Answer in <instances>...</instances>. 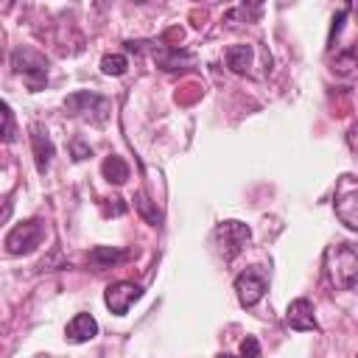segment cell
Returning <instances> with one entry per match:
<instances>
[{"label": "cell", "instance_id": "obj_11", "mask_svg": "<svg viewBox=\"0 0 358 358\" xmlns=\"http://www.w3.org/2000/svg\"><path fill=\"white\" fill-rule=\"evenodd\" d=\"M129 257V252H123V249H115V246H95L92 252H90V266L92 268H109V266H115V263H120V260H126Z\"/></svg>", "mask_w": 358, "mask_h": 358}, {"label": "cell", "instance_id": "obj_17", "mask_svg": "<svg viewBox=\"0 0 358 358\" xmlns=\"http://www.w3.org/2000/svg\"><path fill=\"white\" fill-rule=\"evenodd\" d=\"M182 62H190V56H187V53H179V50H171V53L157 56V64H159L162 70H176Z\"/></svg>", "mask_w": 358, "mask_h": 358}, {"label": "cell", "instance_id": "obj_8", "mask_svg": "<svg viewBox=\"0 0 358 358\" xmlns=\"http://www.w3.org/2000/svg\"><path fill=\"white\" fill-rule=\"evenodd\" d=\"M285 324L291 330H299V333H308V330H319L316 319H313V305L308 299H294L285 310Z\"/></svg>", "mask_w": 358, "mask_h": 358}, {"label": "cell", "instance_id": "obj_22", "mask_svg": "<svg viewBox=\"0 0 358 358\" xmlns=\"http://www.w3.org/2000/svg\"><path fill=\"white\" fill-rule=\"evenodd\" d=\"M218 358H235V355H227V352H224V355H218Z\"/></svg>", "mask_w": 358, "mask_h": 358}, {"label": "cell", "instance_id": "obj_18", "mask_svg": "<svg viewBox=\"0 0 358 358\" xmlns=\"http://www.w3.org/2000/svg\"><path fill=\"white\" fill-rule=\"evenodd\" d=\"M241 358H260V341L255 336H246L241 341Z\"/></svg>", "mask_w": 358, "mask_h": 358}, {"label": "cell", "instance_id": "obj_5", "mask_svg": "<svg viewBox=\"0 0 358 358\" xmlns=\"http://www.w3.org/2000/svg\"><path fill=\"white\" fill-rule=\"evenodd\" d=\"M249 238H252V232H249V227L241 224V221H224V224L215 227V241L221 243V255H224L227 260H232V257L249 243Z\"/></svg>", "mask_w": 358, "mask_h": 358}, {"label": "cell", "instance_id": "obj_15", "mask_svg": "<svg viewBox=\"0 0 358 358\" xmlns=\"http://www.w3.org/2000/svg\"><path fill=\"white\" fill-rule=\"evenodd\" d=\"M134 207L140 210V215H143V218H145L148 224H159V221H162V213H159V210L154 207V201H151V199H148V196H145L143 190H140V193L134 196Z\"/></svg>", "mask_w": 358, "mask_h": 358}, {"label": "cell", "instance_id": "obj_4", "mask_svg": "<svg viewBox=\"0 0 358 358\" xmlns=\"http://www.w3.org/2000/svg\"><path fill=\"white\" fill-rule=\"evenodd\" d=\"M45 238V227L42 221H25V224H17L8 235H6V252L8 255H28L34 252Z\"/></svg>", "mask_w": 358, "mask_h": 358}, {"label": "cell", "instance_id": "obj_12", "mask_svg": "<svg viewBox=\"0 0 358 358\" xmlns=\"http://www.w3.org/2000/svg\"><path fill=\"white\" fill-rule=\"evenodd\" d=\"M336 215H338L350 229H358V190H352V193L336 199Z\"/></svg>", "mask_w": 358, "mask_h": 358}, {"label": "cell", "instance_id": "obj_21", "mask_svg": "<svg viewBox=\"0 0 358 358\" xmlns=\"http://www.w3.org/2000/svg\"><path fill=\"white\" fill-rule=\"evenodd\" d=\"M73 157H76V159L90 157V145H84V143H73Z\"/></svg>", "mask_w": 358, "mask_h": 358}, {"label": "cell", "instance_id": "obj_10", "mask_svg": "<svg viewBox=\"0 0 358 358\" xmlns=\"http://www.w3.org/2000/svg\"><path fill=\"white\" fill-rule=\"evenodd\" d=\"M31 145H34V159H36V171L45 173L48 165H50V157H53V143L48 137V131L42 126H34L31 131Z\"/></svg>", "mask_w": 358, "mask_h": 358}, {"label": "cell", "instance_id": "obj_2", "mask_svg": "<svg viewBox=\"0 0 358 358\" xmlns=\"http://www.w3.org/2000/svg\"><path fill=\"white\" fill-rule=\"evenodd\" d=\"M11 67L25 76L31 90H42L45 81H48V62H45L42 53H36L31 48H17L11 53Z\"/></svg>", "mask_w": 358, "mask_h": 358}, {"label": "cell", "instance_id": "obj_19", "mask_svg": "<svg viewBox=\"0 0 358 358\" xmlns=\"http://www.w3.org/2000/svg\"><path fill=\"white\" fill-rule=\"evenodd\" d=\"M3 140L11 143L14 140V115H11V106L3 103Z\"/></svg>", "mask_w": 358, "mask_h": 358}, {"label": "cell", "instance_id": "obj_20", "mask_svg": "<svg viewBox=\"0 0 358 358\" xmlns=\"http://www.w3.org/2000/svg\"><path fill=\"white\" fill-rule=\"evenodd\" d=\"M347 14H350V6H344V8H341L336 17H333V25H330V36H327V42H330V45H333V42H336V36L341 34V25H344Z\"/></svg>", "mask_w": 358, "mask_h": 358}, {"label": "cell", "instance_id": "obj_14", "mask_svg": "<svg viewBox=\"0 0 358 358\" xmlns=\"http://www.w3.org/2000/svg\"><path fill=\"white\" fill-rule=\"evenodd\" d=\"M101 173H103V179H109L112 185H123V182L129 179V165H126L117 154H112V157H106V159H103Z\"/></svg>", "mask_w": 358, "mask_h": 358}, {"label": "cell", "instance_id": "obj_6", "mask_svg": "<svg viewBox=\"0 0 358 358\" xmlns=\"http://www.w3.org/2000/svg\"><path fill=\"white\" fill-rule=\"evenodd\" d=\"M140 296H143V288H140L137 282H129V280H120V282H115V285H109V288L103 291L106 308H109L112 313H117V316H123Z\"/></svg>", "mask_w": 358, "mask_h": 358}, {"label": "cell", "instance_id": "obj_9", "mask_svg": "<svg viewBox=\"0 0 358 358\" xmlns=\"http://www.w3.org/2000/svg\"><path fill=\"white\" fill-rule=\"evenodd\" d=\"M95 336H98V322L90 313H76L70 319V324H67V341L84 344V341H90Z\"/></svg>", "mask_w": 358, "mask_h": 358}, {"label": "cell", "instance_id": "obj_13", "mask_svg": "<svg viewBox=\"0 0 358 358\" xmlns=\"http://www.w3.org/2000/svg\"><path fill=\"white\" fill-rule=\"evenodd\" d=\"M224 59L232 73H246L252 64V45H232V48H227Z\"/></svg>", "mask_w": 358, "mask_h": 358}, {"label": "cell", "instance_id": "obj_16", "mask_svg": "<svg viewBox=\"0 0 358 358\" xmlns=\"http://www.w3.org/2000/svg\"><path fill=\"white\" fill-rule=\"evenodd\" d=\"M126 67H129V59L123 53H109L101 59V73H106V76H123Z\"/></svg>", "mask_w": 358, "mask_h": 358}, {"label": "cell", "instance_id": "obj_1", "mask_svg": "<svg viewBox=\"0 0 358 358\" xmlns=\"http://www.w3.org/2000/svg\"><path fill=\"white\" fill-rule=\"evenodd\" d=\"M327 274L336 288H352L358 282V252L352 246H333L327 249Z\"/></svg>", "mask_w": 358, "mask_h": 358}, {"label": "cell", "instance_id": "obj_3", "mask_svg": "<svg viewBox=\"0 0 358 358\" xmlns=\"http://www.w3.org/2000/svg\"><path fill=\"white\" fill-rule=\"evenodd\" d=\"M64 109H67L70 115H76V117H90V120H95V123H103L106 115H109V101H106L103 95H98V92L81 90V92L67 95Z\"/></svg>", "mask_w": 358, "mask_h": 358}, {"label": "cell", "instance_id": "obj_7", "mask_svg": "<svg viewBox=\"0 0 358 358\" xmlns=\"http://www.w3.org/2000/svg\"><path fill=\"white\" fill-rule=\"evenodd\" d=\"M235 294H238V302L243 308H252L263 299L266 294V280L257 274V271H243L235 277Z\"/></svg>", "mask_w": 358, "mask_h": 358}]
</instances>
